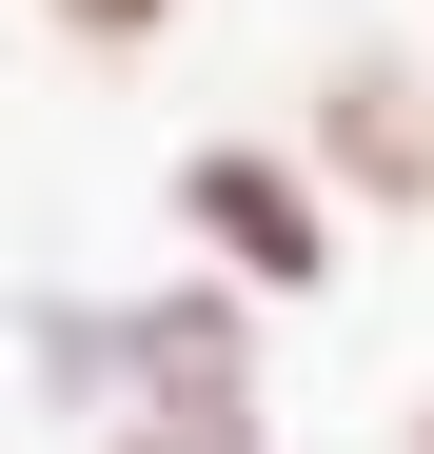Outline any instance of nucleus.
I'll return each instance as SVG.
<instances>
[{"mask_svg": "<svg viewBox=\"0 0 434 454\" xmlns=\"http://www.w3.org/2000/svg\"><path fill=\"white\" fill-rule=\"evenodd\" d=\"M159 217H178V257H198V277H237V296H257V317L336 296V257H355V217H336V178L297 159V138H178Z\"/></svg>", "mask_w": 434, "mask_h": 454, "instance_id": "nucleus-1", "label": "nucleus"}, {"mask_svg": "<svg viewBox=\"0 0 434 454\" xmlns=\"http://www.w3.org/2000/svg\"><path fill=\"white\" fill-rule=\"evenodd\" d=\"M297 159L336 178V217L434 238V40H336L316 99H297Z\"/></svg>", "mask_w": 434, "mask_h": 454, "instance_id": "nucleus-2", "label": "nucleus"}, {"mask_svg": "<svg viewBox=\"0 0 434 454\" xmlns=\"http://www.w3.org/2000/svg\"><path fill=\"white\" fill-rule=\"evenodd\" d=\"M80 454H276V395H257V375H178V395L80 415Z\"/></svg>", "mask_w": 434, "mask_h": 454, "instance_id": "nucleus-3", "label": "nucleus"}, {"mask_svg": "<svg viewBox=\"0 0 434 454\" xmlns=\"http://www.w3.org/2000/svg\"><path fill=\"white\" fill-rule=\"evenodd\" d=\"M178 20H198V0H40V40H59V59H159Z\"/></svg>", "mask_w": 434, "mask_h": 454, "instance_id": "nucleus-4", "label": "nucleus"}, {"mask_svg": "<svg viewBox=\"0 0 434 454\" xmlns=\"http://www.w3.org/2000/svg\"><path fill=\"white\" fill-rule=\"evenodd\" d=\"M415 454H434V375H415Z\"/></svg>", "mask_w": 434, "mask_h": 454, "instance_id": "nucleus-5", "label": "nucleus"}]
</instances>
